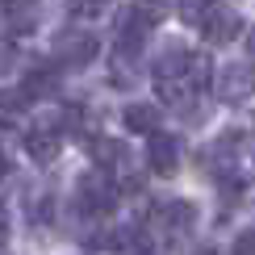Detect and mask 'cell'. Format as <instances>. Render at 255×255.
<instances>
[{
  "instance_id": "obj_5",
  "label": "cell",
  "mask_w": 255,
  "mask_h": 255,
  "mask_svg": "<svg viewBox=\"0 0 255 255\" xmlns=\"http://www.w3.org/2000/svg\"><path fill=\"white\" fill-rule=\"evenodd\" d=\"M63 146V122H38L25 130V151L34 163H50Z\"/></svg>"
},
{
  "instance_id": "obj_3",
  "label": "cell",
  "mask_w": 255,
  "mask_h": 255,
  "mask_svg": "<svg viewBox=\"0 0 255 255\" xmlns=\"http://www.w3.org/2000/svg\"><path fill=\"white\" fill-rule=\"evenodd\" d=\"M76 205H80L88 218H105V214H109V209L118 205V188H113L109 172H88V176H80Z\"/></svg>"
},
{
  "instance_id": "obj_9",
  "label": "cell",
  "mask_w": 255,
  "mask_h": 255,
  "mask_svg": "<svg viewBox=\"0 0 255 255\" xmlns=\"http://www.w3.org/2000/svg\"><path fill=\"white\" fill-rule=\"evenodd\" d=\"M92 159H97L101 172H122L126 167V146L113 142V138H97L92 142Z\"/></svg>"
},
{
  "instance_id": "obj_14",
  "label": "cell",
  "mask_w": 255,
  "mask_h": 255,
  "mask_svg": "<svg viewBox=\"0 0 255 255\" xmlns=\"http://www.w3.org/2000/svg\"><path fill=\"white\" fill-rule=\"evenodd\" d=\"M13 67H17V46L13 42H0V76H8Z\"/></svg>"
},
{
  "instance_id": "obj_17",
  "label": "cell",
  "mask_w": 255,
  "mask_h": 255,
  "mask_svg": "<svg viewBox=\"0 0 255 255\" xmlns=\"http://www.w3.org/2000/svg\"><path fill=\"white\" fill-rule=\"evenodd\" d=\"M8 176V159H4V151H0V180Z\"/></svg>"
},
{
  "instance_id": "obj_4",
  "label": "cell",
  "mask_w": 255,
  "mask_h": 255,
  "mask_svg": "<svg viewBox=\"0 0 255 255\" xmlns=\"http://www.w3.org/2000/svg\"><path fill=\"white\" fill-rule=\"evenodd\" d=\"M151 226H155V235H163L167 243H176V239H184L188 230L197 226V205L193 201H163V205L155 209Z\"/></svg>"
},
{
  "instance_id": "obj_8",
  "label": "cell",
  "mask_w": 255,
  "mask_h": 255,
  "mask_svg": "<svg viewBox=\"0 0 255 255\" xmlns=\"http://www.w3.org/2000/svg\"><path fill=\"white\" fill-rule=\"evenodd\" d=\"M0 17L13 34H29V29H38L42 0H0Z\"/></svg>"
},
{
  "instance_id": "obj_18",
  "label": "cell",
  "mask_w": 255,
  "mask_h": 255,
  "mask_svg": "<svg viewBox=\"0 0 255 255\" xmlns=\"http://www.w3.org/2000/svg\"><path fill=\"white\" fill-rule=\"evenodd\" d=\"M247 50H251V55H255V29H251V34H247Z\"/></svg>"
},
{
  "instance_id": "obj_6",
  "label": "cell",
  "mask_w": 255,
  "mask_h": 255,
  "mask_svg": "<svg viewBox=\"0 0 255 255\" xmlns=\"http://www.w3.org/2000/svg\"><path fill=\"white\" fill-rule=\"evenodd\" d=\"M146 163H151L155 176H176V167H180V138L155 130L151 142H146Z\"/></svg>"
},
{
  "instance_id": "obj_1",
  "label": "cell",
  "mask_w": 255,
  "mask_h": 255,
  "mask_svg": "<svg viewBox=\"0 0 255 255\" xmlns=\"http://www.w3.org/2000/svg\"><path fill=\"white\" fill-rule=\"evenodd\" d=\"M50 59H55V67H71V71L88 67V63L97 59V34H92V29H80V25L63 29V34H55V42H50Z\"/></svg>"
},
{
  "instance_id": "obj_10",
  "label": "cell",
  "mask_w": 255,
  "mask_h": 255,
  "mask_svg": "<svg viewBox=\"0 0 255 255\" xmlns=\"http://www.w3.org/2000/svg\"><path fill=\"white\" fill-rule=\"evenodd\" d=\"M122 122H126L130 134H155L159 130V109L155 105H130V109L122 113Z\"/></svg>"
},
{
  "instance_id": "obj_16",
  "label": "cell",
  "mask_w": 255,
  "mask_h": 255,
  "mask_svg": "<svg viewBox=\"0 0 255 255\" xmlns=\"http://www.w3.org/2000/svg\"><path fill=\"white\" fill-rule=\"evenodd\" d=\"M4 243H8V209L0 205V247H4Z\"/></svg>"
},
{
  "instance_id": "obj_13",
  "label": "cell",
  "mask_w": 255,
  "mask_h": 255,
  "mask_svg": "<svg viewBox=\"0 0 255 255\" xmlns=\"http://www.w3.org/2000/svg\"><path fill=\"white\" fill-rule=\"evenodd\" d=\"M67 4H71V13H76V17H97L109 0H67Z\"/></svg>"
},
{
  "instance_id": "obj_12",
  "label": "cell",
  "mask_w": 255,
  "mask_h": 255,
  "mask_svg": "<svg viewBox=\"0 0 255 255\" xmlns=\"http://www.w3.org/2000/svg\"><path fill=\"white\" fill-rule=\"evenodd\" d=\"M180 4V17L188 21V25H201V21L209 17V8H214V0H176Z\"/></svg>"
},
{
  "instance_id": "obj_15",
  "label": "cell",
  "mask_w": 255,
  "mask_h": 255,
  "mask_svg": "<svg viewBox=\"0 0 255 255\" xmlns=\"http://www.w3.org/2000/svg\"><path fill=\"white\" fill-rule=\"evenodd\" d=\"M235 255H255V230H243L235 239Z\"/></svg>"
},
{
  "instance_id": "obj_2",
  "label": "cell",
  "mask_w": 255,
  "mask_h": 255,
  "mask_svg": "<svg viewBox=\"0 0 255 255\" xmlns=\"http://www.w3.org/2000/svg\"><path fill=\"white\" fill-rule=\"evenodd\" d=\"M214 92L222 105H247L255 97V67L251 63H222L214 76Z\"/></svg>"
},
{
  "instance_id": "obj_7",
  "label": "cell",
  "mask_w": 255,
  "mask_h": 255,
  "mask_svg": "<svg viewBox=\"0 0 255 255\" xmlns=\"http://www.w3.org/2000/svg\"><path fill=\"white\" fill-rule=\"evenodd\" d=\"M201 34H205V42H214V46H226V42H235L243 34V17L235 13V8H209V17L201 21Z\"/></svg>"
},
{
  "instance_id": "obj_11",
  "label": "cell",
  "mask_w": 255,
  "mask_h": 255,
  "mask_svg": "<svg viewBox=\"0 0 255 255\" xmlns=\"http://www.w3.org/2000/svg\"><path fill=\"white\" fill-rule=\"evenodd\" d=\"M21 88H25V97H29V101H38V97H50V92L59 88V67H38V71H29Z\"/></svg>"
}]
</instances>
